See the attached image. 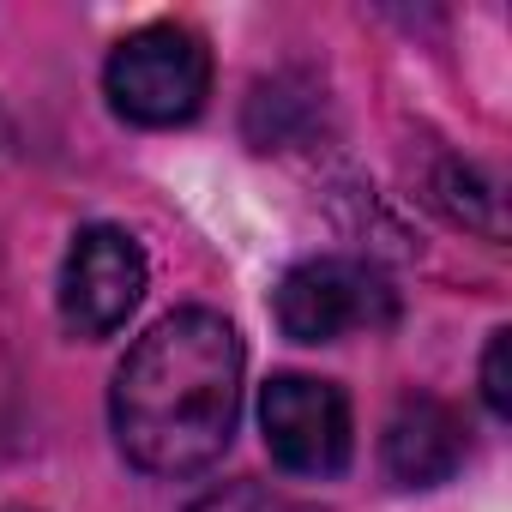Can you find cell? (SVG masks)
Here are the masks:
<instances>
[{
	"mask_svg": "<svg viewBox=\"0 0 512 512\" xmlns=\"http://www.w3.org/2000/svg\"><path fill=\"white\" fill-rule=\"evenodd\" d=\"M506 356H512V332L500 326V332H488V350H482V404L494 416H512V368H506Z\"/></svg>",
	"mask_w": 512,
	"mask_h": 512,
	"instance_id": "cell-8",
	"label": "cell"
},
{
	"mask_svg": "<svg viewBox=\"0 0 512 512\" xmlns=\"http://www.w3.org/2000/svg\"><path fill=\"white\" fill-rule=\"evenodd\" d=\"M272 314L290 344H338L350 332H386L398 320V290L368 260L320 253V260H302L284 272Z\"/></svg>",
	"mask_w": 512,
	"mask_h": 512,
	"instance_id": "cell-3",
	"label": "cell"
},
{
	"mask_svg": "<svg viewBox=\"0 0 512 512\" xmlns=\"http://www.w3.org/2000/svg\"><path fill=\"white\" fill-rule=\"evenodd\" d=\"M187 512H320V506L314 500H296V494H284L272 482H223L205 500H193Z\"/></svg>",
	"mask_w": 512,
	"mask_h": 512,
	"instance_id": "cell-7",
	"label": "cell"
},
{
	"mask_svg": "<svg viewBox=\"0 0 512 512\" xmlns=\"http://www.w3.org/2000/svg\"><path fill=\"white\" fill-rule=\"evenodd\" d=\"M145 247L121 223H91L73 235L67 260H61V320L73 338H115L127 314L145 296Z\"/></svg>",
	"mask_w": 512,
	"mask_h": 512,
	"instance_id": "cell-5",
	"label": "cell"
},
{
	"mask_svg": "<svg viewBox=\"0 0 512 512\" xmlns=\"http://www.w3.org/2000/svg\"><path fill=\"white\" fill-rule=\"evenodd\" d=\"M103 91L133 127H187L211 97V49L193 25L157 19L115 43L103 67Z\"/></svg>",
	"mask_w": 512,
	"mask_h": 512,
	"instance_id": "cell-2",
	"label": "cell"
},
{
	"mask_svg": "<svg viewBox=\"0 0 512 512\" xmlns=\"http://www.w3.org/2000/svg\"><path fill=\"white\" fill-rule=\"evenodd\" d=\"M380 458H386V476L398 488H440L464 470L470 458V428L464 416L446 404V398H428V392H410L392 422H386V440H380Z\"/></svg>",
	"mask_w": 512,
	"mask_h": 512,
	"instance_id": "cell-6",
	"label": "cell"
},
{
	"mask_svg": "<svg viewBox=\"0 0 512 512\" xmlns=\"http://www.w3.org/2000/svg\"><path fill=\"white\" fill-rule=\"evenodd\" d=\"M260 428H266V452L290 476L326 482L356 452L350 398L338 380H320V374H272L260 392Z\"/></svg>",
	"mask_w": 512,
	"mask_h": 512,
	"instance_id": "cell-4",
	"label": "cell"
},
{
	"mask_svg": "<svg viewBox=\"0 0 512 512\" xmlns=\"http://www.w3.org/2000/svg\"><path fill=\"white\" fill-rule=\"evenodd\" d=\"M0 145H7V115H0Z\"/></svg>",
	"mask_w": 512,
	"mask_h": 512,
	"instance_id": "cell-9",
	"label": "cell"
},
{
	"mask_svg": "<svg viewBox=\"0 0 512 512\" xmlns=\"http://www.w3.org/2000/svg\"><path fill=\"white\" fill-rule=\"evenodd\" d=\"M241 338L211 308L163 314L115 368V446L145 476H199L223 458L241 416Z\"/></svg>",
	"mask_w": 512,
	"mask_h": 512,
	"instance_id": "cell-1",
	"label": "cell"
}]
</instances>
